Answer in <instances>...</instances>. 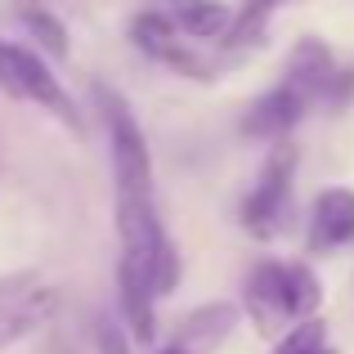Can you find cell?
I'll use <instances>...</instances> for the list:
<instances>
[{"label":"cell","instance_id":"16","mask_svg":"<svg viewBox=\"0 0 354 354\" xmlns=\"http://www.w3.org/2000/svg\"><path fill=\"white\" fill-rule=\"evenodd\" d=\"M95 346H99V354H130V341H126V332L117 328V319H99L95 323Z\"/></svg>","mask_w":354,"mask_h":354},{"label":"cell","instance_id":"5","mask_svg":"<svg viewBox=\"0 0 354 354\" xmlns=\"http://www.w3.org/2000/svg\"><path fill=\"white\" fill-rule=\"evenodd\" d=\"M310 113V104H305L301 95H296L287 81H278V86H269L265 95H256L247 104V117H242V135L251 139H265V144H278V139H287L296 126H301V117Z\"/></svg>","mask_w":354,"mask_h":354},{"label":"cell","instance_id":"4","mask_svg":"<svg viewBox=\"0 0 354 354\" xmlns=\"http://www.w3.org/2000/svg\"><path fill=\"white\" fill-rule=\"evenodd\" d=\"M247 301L278 319H314L323 305V283L310 265L301 260H260L247 274Z\"/></svg>","mask_w":354,"mask_h":354},{"label":"cell","instance_id":"2","mask_svg":"<svg viewBox=\"0 0 354 354\" xmlns=\"http://www.w3.org/2000/svg\"><path fill=\"white\" fill-rule=\"evenodd\" d=\"M296 166H301V153H296L292 139L269 144L256 184H251V193L242 198V225H247L251 238H265L269 242V238L283 234V220H287V211H292Z\"/></svg>","mask_w":354,"mask_h":354},{"label":"cell","instance_id":"10","mask_svg":"<svg viewBox=\"0 0 354 354\" xmlns=\"http://www.w3.org/2000/svg\"><path fill=\"white\" fill-rule=\"evenodd\" d=\"M117 296H121V314H126L135 341L153 346V337H157V310H153L157 296H153V287H148V278L139 274L135 265H126V260L117 265Z\"/></svg>","mask_w":354,"mask_h":354},{"label":"cell","instance_id":"17","mask_svg":"<svg viewBox=\"0 0 354 354\" xmlns=\"http://www.w3.org/2000/svg\"><path fill=\"white\" fill-rule=\"evenodd\" d=\"M323 104H328V108H337V113L354 104V68H337V77H332L328 95H323Z\"/></svg>","mask_w":354,"mask_h":354},{"label":"cell","instance_id":"12","mask_svg":"<svg viewBox=\"0 0 354 354\" xmlns=\"http://www.w3.org/2000/svg\"><path fill=\"white\" fill-rule=\"evenodd\" d=\"M18 18H23L27 36L36 41V50H41L45 59H54V63H68V59H72L68 23H63L54 9H45V5H23V9H18Z\"/></svg>","mask_w":354,"mask_h":354},{"label":"cell","instance_id":"19","mask_svg":"<svg viewBox=\"0 0 354 354\" xmlns=\"http://www.w3.org/2000/svg\"><path fill=\"white\" fill-rule=\"evenodd\" d=\"M310 354H337V350H332V346H328V341H323V346H314Z\"/></svg>","mask_w":354,"mask_h":354},{"label":"cell","instance_id":"18","mask_svg":"<svg viewBox=\"0 0 354 354\" xmlns=\"http://www.w3.org/2000/svg\"><path fill=\"white\" fill-rule=\"evenodd\" d=\"M157 354H198V350H189V346H180V341H175V346H166V350H157Z\"/></svg>","mask_w":354,"mask_h":354},{"label":"cell","instance_id":"14","mask_svg":"<svg viewBox=\"0 0 354 354\" xmlns=\"http://www.w3.org/2000/svg\"><path fill=\"white\" fill-rule=\"evenodd\" d=\"M323 341H328V323H323V319H301V323H296V328L274 346V354H310L314 346H323Z\"/></svg>","mask_w":354,"mask_h":354},{"label":"cell","instance_id":"11","mask_svg":"<svg viewBox=\"0 0 354 354\" xmlns=\"http://www.w3.org/2000/svg\"><path fill=\"white\" fill-rule=\"evenodd\" d=\"M234 328H238V305L216 301V305H198V310L180 323L175 341L189 346V350H211V346H220Z\"/></svg>","mask_w":354,"mask_h":354},{"label":"cell","instance_id":"13","mask_svg":"<svg viewBox=\"0 0 354 354\" xmlns=\"http://www.w3.org/2000/svg\"><path fill=\"white\" fill-rule=\"evenodd\" d=\"M130 41H135L139 54L162 63L166 54L180 45V27H175V18L162 14V9H139V14L130 18Z\"/></svg>","mask_w":354,"mask_h":354},{"label":"cell","instance_id":"9","mask_svg":"<svg viewBox=\"0 0 354 354\" xmlns=\"http://www.w3.org/2000/svg\"><path fill=\"white\" fill-rule=\"evenodd\" d=\"M171 18L180 27V36H189V41H220L225 45L229 27L238 18V5H229V0H175Z\"/></svg>","mask_w":354,"mask_h":354},{"label":"cell","instance_id":"6","mask_svg":"<svg viewBox=\"0 0 354 354\" xmlns=\"http://www.w3.org/2000/svg\"><path fill=\"white\" fill-rule=\"evenodd\" d=\"M354 242V189L346 184H332L314 198L310 207V229H305V247L319 256V251H337Z\"/></svg>","mask_w":354,"mask_h":354},{"label":"cell","instance_id":"8","mask_svg":"<svg viewBox=\"0 0 354 354\" xmlns=\"http://www.w3.org/2000/svg\"><path fill=\"white\" fill-rule=\"evenodd\" d=\"M54 314H59V292H54V287H45V283L36 287V292L18 296V301L0 305V350L27 341L32 332H41Z\"/></svg>","mask_w":354,"mask_h":354},{"label":"cell","instance_id":"1","mask_svg":"<svg viewBox=\"0 0 354 354\" xmlns=\"http://www.w3.org/2000/svg\"><path fill=\"white\" fill-rule=\"evenodd\" d=\"M117 234H121V260L148 278L157 301L180 287V274H184L180 251H175L162 216H157L153 193H117Z\"/></svg>","mask_w":354,"mask_h":354},{"label":"cell","instance_id":"15","mask_svg":"<svg viewBox=\"0 0 354 354\" xmlns=\"http://www.w3.org/2000/svg\"><path fill=\"white\" fill-rule=\"evenodd\" d=\"M36 287H41V274H36V269H14V274H0V305H9V301H18V296L36 292Z\"/></svg>","mask_w":354,"mask_h":354},{"label":"cell","instance_id":"7","mask_svg":"<svg viewBox=\"0 0 354 354\" xmlns=\"http://www.w3.org/2000/svg\"><path fill=\"white\" fill-rule=\"evenodd\" d=\"M332 77H337V54H332L328 41L319 36H301L287 54V68H283V81L305 99V104H319L328 95Z\"/></svg>","mask_w":354,"mask_h":354},{"label":"cell","instance_id":"3","mask_svg":"<svg viewBox=\"0 0 354 354\" xmlns=\"http://www.w3.org/2000/svg\"><path fill=\"white\" fill-rule=\"evenodd\" d=\"M95 99L108 121V153H113L117 193H153V148H148L139 117L130 113L126 95L113 86H95Z\"/></svg>","mask_w":354,"mask_h":354}]
</instances>
